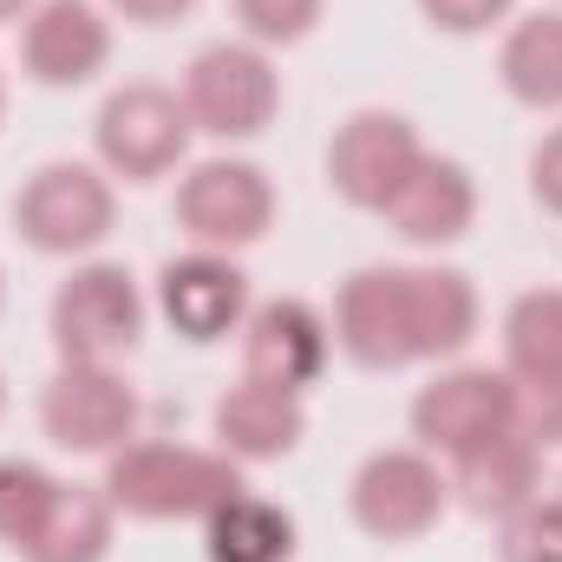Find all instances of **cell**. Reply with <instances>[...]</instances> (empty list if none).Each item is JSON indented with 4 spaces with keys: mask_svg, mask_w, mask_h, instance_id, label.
Here are the masks:
<instances>
[{
    "mask_svg": "<svg viewBox=\"0 0 562 562\" xmlns=\"http://www.w3.org/2000/svg\"><path fill=\"white\" fill-rule=\"evenodd\" d=\"M99 491L112 497L119 517L138 524H203L216 504H229L236 491H249L243 464L229 451H203V445H170V438H132L125 451L105 458Z\"/></svg>",
    "mask_w": 562,
    "mask_h": 562,
    "instance_id": "cell-1",
    "label": "cell"
},
{
    "mask_svg": "<svg viewBox=\"0 0 562 562\" xmlns=\"http://www.w3.org/2000/svg\"><path fill=\"white\" fill-rule=\"evenodd\" d=\"M119 229V183L92 157H53L13 190V236L46 262H86Z\"/></svg>",
    "mask_w": 562,
    "mask_h": 562,
    "instance_id": "cell-2",
    "label": "cell"
},
{
    "mask_svg": "<svg viewBox=\"0 0 562 562\" xmlns=\"http://www.w3.org/2000/svg\"><path fill=\"white\" fill-rule=\"evenodd\" d=\"M144 321H150V301H144L138 276L125 262H105V256L72 262L46 301L53 353L79 360V367H119L144 340Z\"/></svg>",
    "mask_w": 562,
    "mask_h": 562,
    "instance_id": "cell-3",
    "label": "cell"
},
{
    "mask_svg": "<svg viewBox=\"0 0 562 562\" xmlns=\"http://www.w3.org/2000/svg\"><path fill=\"white\" fill-rule=\"evenodd\" d=\"M190 138H196V125L183 112V92L157 86V79L112 86L92 112V164L112 183H157V177L183 170Z\"/></svg>",
    "mask_w": 562,
    "mask_h": 562,
    "instance_id": "cell-4",
    "label": "cell"
},
{
    "mask_svg": "<svg viewBox=\"0 0 562 562\" xmlns=\"http://www.w3.org/2000/svg\"><path fill=\"white\" fill-rule=\"evenodd\" d=\"M177 229L190 236V249H223V256H243L256 249L281 216L276 177L256 164V157H196L183 164L177 177Z\"/></svg>",
    "mask_w": 562,
    "mask_h": 562,
    "instance_id": "cell-5",
    "label": "cell"
},
{
    "mask_svg": "<svg viewBox=\"0 0 562 562\" xmlns=\"http://www.w3.org/2000/svg\"><path fill=\"white\" fill-rule=\"evenodd\" d=\"M177 92L190 125L216 144H249L281 119V72L249 40H210L203 53H190Z\"/></svg>",
    "mask_w": 562,
    "mask_h": 562,
    "instance_id": "cell-6",
    "label": "cell"
},
{
    "mask_svg": "<svg viewBox=\"0 0 562 562\" xmlns=\"http://www.w3.org/2000/svg\"><path fill=\"white\" fill-rule=\"evenodd\" d=\"M451 510L445 464L419 445H380L353 464L347 477V517L373 543H419Z\"/></svg>",
    "mask_w": 562,
    "mask_h": 562,
    "instance_id": "cell-7",
    "label": "cell"
},
{
    "mask_svg": "<svg viewBox=\"0 0 562 562\" xmlns=\"http://www.w3.org/2000/svg\"><path fill=\"white\" fill-rule=\"evenodd\" d=\"M425 138L406 112H386V105H360L334 125L327 138V190L347 203V210H367V216H386V203L406 190V177L419 170Z\"/></svg>",
    "mask_w": 562,
    "mask_h": 562,
    "instance_id": "cell-8",
    "label": "cell"
},
{
    "mask_svg": "<svg viewBox=\"0 0 562 562\" xmlns=\"http://www.w3.org/2000/svg\"><path fill=\"white\" fill-rule=\"evenodd\" d=\"M138 393L119 367H79V360H59L53 380L40 386V431L72 451V458H112L138 438Z\"/></svg>",
    "mask_w": 562,
    "mask_h": 562,
    "instance_id": "cell-9",
    "label": "cell"
},
{
    "mask_svg": "<svg viewBox=\"0 0 562 562\" xmlns=\"http://www.w3.org/2000/svg\"><path fill=\"white\" fill-rule=\"evenodd\" d=\"M150 307L157 321L190 340V347H216L229 334H243L249 307H256V288H249V269L223 249H183L170 256L157 281H150Z\"/></svg>",
    "mask_w": 562,
    "mask_h": 562,
    "instance_id": "cell-10",
    "label": "cell"
},
{
    "mask_svg": "<svg viewBox=\"0 0 562 562\" xmlns=\"http://www.w3.org/2000/svg\"><path fill=\"white\" fill-rule=\"evenodd\" d=\"M413 438L431 458H464L471 445L510 431L517 419V380L504 367H438V380L413 393Z\"/></svg>",
    "mask_w": 562,
    "mask_h": 562,
    "instance_id": "cell-11",
    "label": "cell"
},
{
    "mask_svg": "<svg viewBox=\"0 0 562 562\" xmlns=\"http://www.w3.org/2000/svg\"><path fill=\"white\" fill-rule=\"evenodd\" d=\"M334 347L360 373H400L413 360V327H406V262H367L340 281L334 294Z\"/></svg>",
    "mask_w": 562,
    "mask_h": 562,
    "instance_id": "cell-12",
    "label": "cell"
},
{
    "mask_svg": "<svg viewBox=\"0 0 562 562\" xmlns=\"http://www.w3.org/2000/svg\"><path fill=\"white\" fill-rule=\"evenodd\" d=\"M112 66V13L99 0H40L20 20V72L46 92H79Z\"/></svg>",
    "mask_w": 562,
    "mask_h": 562,
    "instance_id": "cell-13",
    "label": "cell"
},
{
    "mask_svg": "<svg viewBox=\"0 0 562 562\" xmlns=\"http://www.w3.org/2000/svg\"><path fill=\"white\" fill-rule=\"evenodd\" d=\"M334 360V327L314 301L301 294H276V301H256L249 321H243V373L249 380H269L281 393H301L327 373Z\"/></svg>",
    "mask_w": 562,
    "mask_h": 562,
    "instance_id": "cell-14",
    "label": "cell"
},
{
    "mask_svg": "<svg viewBox=\"0 0 562 562\" xmlns=\"http://www.w3.org/2000/svg\"><path fill=\"white\" fill-rule=\"evenodd\" d=\"M210 438H216V451H229L243 471H249V464H281V458H294L301 438H307V400L243 373V380L210 406Z\"/></svg>",
    "mask_w": 562,
    "mask_h": 562,
    "instance_id": "cell-15",
    "label": "cell"
},
{
    "mask_svg": "<svg viewBox=\"0 0 562 562\" xmlns=\"http://www.w3.org/2000/svg\"><path fill=\"white\" fill-rule=\"evenodd\" d=\"M386 229L413 249H451L477 229V177L458 157L425 150L419 170L406 177V190L386 203Z\"/></svg>",
    "mask_w": 562,
    "mask_h": 562,
    "instance_id": "cell-16",
    "label": "cell"
},
{
    "mask_svg": "<svg viewBox=\"0 0 562 562\" xmlns=\"http://www.w3.org/2000/svg\"><path fill=\"white\" fill-rule=\"evenodd\" d=\"M445 484H451L458 510H471L484 524H504L510 510H524L530 497H543V451L524 431H497V438L471 445L464 458H451Z\"/></svg>",
    "mask_w": 562,
    "mask_h": 562,
    "instance_id": "cell-17",
    "label": "cell"
},
{
    "mask_svg": "<svg viewBox=\"0 0 562 562\" xmlns=\"http://www.w3.org/2000/svg\"><path fill=\"white\" fill-rule=\"evenodd\" d=\"M406 327H413V360H458L484 327L477 281L445 262H406Z\"/></svg>",
    "mask_w": 562,
    "mask_h": 562,
    "instance_id": "cell-18",
    "label": "cell"
},
{
    "mask_svg": "<svg viewBox=\"0 0 562 562\" xmlns=\"http://www.w3.org/2000/svg\"><path fill=\"white\" fill-rule=\"evenodd\" d=\"M497 86L524 112H562V7L517 13L497 46Z\"/></svg>",
    "mask_w": 562,
    "mask_h": 562,
    "instance_id": "cell-19",
    "label": "cell"
},
{
    "mask_svg": "<svg viewBox=\"0 0 562 562\" xmlns=\"http://www.w3.org/2000/svg\"><path fill=\"white\" fill-rule=\"evenodd\" d=\"M294 550H301L294 510L262 491H236L229 504H216L203 517V557L210 562H294Z\"/></svg>",
    "mask_w": 562,
    "mask_h": 562,
    "instance_id": "cell-20",
    "label": "cell"
},
{
    "mask_svg": "<svg viewBox=\"0 0 562 562\" xmlns=\"http://www.w3.org/2000/svg\"><path fill=\"white\" fill-rule=\"evenodd\" d=\"M497 340L517 386H562V288H524L504 307Z\"/></svg>",
    "mask_w": 562,
    "mask_h": 562,
    "instance_id": "cell-21",
    "label": "cell"
},
{
    "mask_svg": "<svg viewBox=\"0 0 562 562\" xmlns=\"http://www.w3.org/2000/svg\"><path fill=\"white\" fill-rule=\"evenodd\" d=\"M119 537V510L99 484H66L59 504L46 510L40 537L20 550V562H105Z\"/></svg>",
    "mask_w": 562,
    "mask_h": 562,
    "instance_id": "cell-22",
    "label": "cell"
},
{
    "mask_svg": "<svg viewBox=\"0 0 562 562\" xmlns=\"http://www.w3.org/2000/svg\"><path fill=\"white\" fill-rule=\"evenodd\" d=\"M59 477L40 464V458H0V543L20 557L33 537H40V524H46V510L59 504Z\"/></svg>",
    "mask_w": 562,
    "mask_h": 562,
    "instance_id": "cell-23",
    "label": "cell"
},
{
    "mask_svg": "<svg viewBox=\"0 0 562 562\" xmlns=\"http://www.w3.org/2000/svg\"><path fill=\"white\" fill-rule=\"evenodd\" d=\"M229 13H236V26H243L249 46L288 53V46H301V40L321 33L327 0H229Z\"/></svg>",
    "mask_w": 562,
    "mask_h": 562,
    "instance_id": "cell-24",
    "label": "cell"
},
{
    "mask_svg": "<svg viewBox=\"0 0 562 562\" xmlns=\"http://www.w3.org/2000/svg\"><path fill=\"white\" fill-rule=\"evenodd\" d=\"M497 562H562V491L530 497L497 524Z\"/></svg>",
    "mask_w": 562,
    "mask_h": 562,
    "instance_id": "cell-25",
    "label": "cell"
},
{
    "mask_svg": "<svg viewBox=\"0 0 562 562\" xmlns=\"http://www.w3.org/2000/svg\"><path fill=\"white\" fill-rule=\"evenodd\" d=\"M413 7L431 33H451V40H477L491 26L517 20V0H413Z\"/></svg>",
    "mask_w": 562,
    "mask_h": 562,
    "instance_id": "cell-26",
    "label": "cell"
},
{
    "mask_svg": "<svg viewBox=\"0 0 562 562\" xmlns=\"http://www.w3.org/2000/svg\"><path fill=\"white\" fill-rule=\"evenodd\" d=\"M510 431H524L537 451L562 445V386H517V419Z\"/></svg>",
    "mask_w": 562,
    "mask_h": 562,
    "instance_id": "cell-27",
    "label": "cell"
},
{
    "mask_svg": "<svg viewBox=\"0 0 562 562\" xmlns=\"http://www.w3.org/2000/svg\"><path fill=\"white\" fill-rule=\"evenodd\" d=\"M530 196L543 216L562 223V125H550L543 138L530 144Z\"/></svg>",
    "mask_w": 562,
    "mask_h": 562,
    "instance_id": "cell-28",
    "label": "cell"
},
{
    "mask_svg": "<svg viewBox=\"0 0 562 562\" xmlns=\"http://www.w3.org/2000/svg\"><path fill=\"white\" fill-rule=\"evenodd\" d=\"M203 0H105V13L112 20H132V26H177V20H190Z\"/></svg>",
    "mask_w": 562,
    "mask_h": 562,
    "instance_id": "cell-29",
    "label": "cell"
},
{
    "mask_svg": "<svg viewBox=\"0 0 562 562\" xmlns=\"http://www.w3.org/2000/svg\"><path fill=\"white\" fill-rule=\"evenodd\" d=\"M33 7H40V0H0V26H20Z\"/></svg>",
    "mask_w": 562,
    "mask_h": 562,
    "instance_id": "cell-30",
    "label": "cell"
},
{
    "mask_svg": "<svg viewBox=\"0 0 562 562\" xmlns=\"http://www.w3.org/2000/svg\"><path fill=\"white\" fill-rule=\"evenodd\" d=\"M0 125H7V72H0Z\"/></svg>",
    "mask_w": 562,
    "mask_h": 562,
    "instance_id": "cell-31",
    "label": "cell"
},
{
    "mask_svg": "<svg viewBox=\"0 0 562 562\" xmlns=\"http://www.w3.org/2000/svg\"><path fill=\"white\" fill-rule=\"evenodd\" d=\"M0 419H7V373H0Z\"/></svg>",
    "mask_w": 562,
    "mask_h": 562,
    "instance_id": "cell-32",
    "label": "cell"
},
{
    "mask_svg": "<svg viewBox=\"0 0 562 562\" xmlns=\"http://www.w3.org/2000/svg\"><path fill=\"white\" fill-rule=\"evenodd\" d=\"M0 307H7V269H0Z\"/></svg>",
    "mask_w": 562,
    "mask_h": 562,
    "instance_id": "cell-33",
    "label": "cell"
},
{
    "mask_svg": "<svg viewBox=\"0 0 562 562\" xmlns=\"http://www.w3.org/2000/svg\"><path fill=\"white\" fill-rule=\"evenodd\" d=\"M557 7H562V0H557Z\"/></svg>",
    "mask_w": 562,
    "mask_h": 562,
    "instance_id": "cell-34",
    "label": "cell"
}]
</instances>
